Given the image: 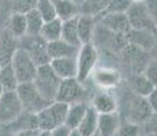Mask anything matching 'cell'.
I'll return each instance as SVG.
<instances>
[{
    "label": "cell",
    "mask_w": 157,
    "mask_h": 136,
    "mask_svg": "<svg viewBox=\"0 0 157 136\" xmlns=\"http://www.w3.org/2000/svg\"><path fill=\"white\" fill-rule=\"evenodd\" d=\"M117 98V110L120 109V119L123 121H128L132 124H138L142 125L146 121V119L149 117V114L152 113L149 105L146 102V98L141 95H137L135 93H132L131 90L126 89V95L123 97H116Z\"/></svg>",
    "instance_id": "obj_1"
},
{
    "label": "cell",
    "mask_w": 157,
    "mask_h": 136,
    "mask_svg": "<svg viewBox=\"0 0 157 136\" xmlns=\"http://www.w3.org/2000/svg\"><path fill=\"white\" fill-rule=\"evenodd\" d=\"M68 104L60 101H52L44 109H41L37 116V124L40 131H52L53 128L63 125L67 114Z\"/></svg>",
    "instance_id": "obj_2"
},
{
    "label": "cell",
    "mask_w": 157,
    "mask_h": 136,
    "mask_svg": "<svg viewBox=\"0 0 157 136\" xmlns=\"http://www.w3.org/2000/svg\"><path fill=\"white\" fill-rule=\"evenodd\" d=\"M60 80L62 79L55 74V71L49 65V63H47V64L38 65L37 74H36L33 83H34L36 89L38 90V93L47 101L52 102L56 98V93L57 89H59Z\"/></svg>",
    "instance_id": "obj_3"
},
{
    "label": "cell",
    "mask_w": 157,
    "mask_h": 136,
    "mask_svg": "<svg viewBox=\"0 0 157 136\" xmlns=\"http://www.w3.org/2000/svg\"><path fill=\"white\" fill-rule=\"evenodd\" d=\"M98 64V48L93 42L82 44L77 54V79L82 83L89 80L90 74Z\"/></svg>",
    "instance_id": "obj_4"
},
{
    "label": "cell",
    "mask_w": 157,
    "mask_h": 136,
    "mask_svg": "<svg viewBox=\"0 0 157 136\" xmlns=\"http://www.w3.org/2000/svg\"><path fill=\"white\" fill-rule=\"evenodd\" d=\"M15 91H17L18 97H19V101H21V104H22L23 110L29 112V113L37 114L41 109H44L49 104V101H47V99L38 93V90L36 89L33 82L18 83Z\"/></svg>",
    "instance_id": "obj_5"
},
{
    "label": "cell",
    "mask_w": 157,
    "mask_h": 136,
    "mask_svg": "<svg viewBox=\"0 0 157 136\" xmlns=\"http://www.w3.org/2000/svg\"><path fill=\"white\" fill-rule=\"evenodd\" d=\"M87 93L89 91L83 87L82 82H79L77 78H67L60 80L55 101L64 102L68 105L75 102H86Z\"/></svg>",
    "instance_id": "obj_6"
},
{
    "label": "cell",
    "mask_w": 157,
    "mask_h": 136,
    "mask_svg": "<svg viewBox=\"0 0 157 136\" xmlns=\"http://www.w3.org/2000/svg\"><path fill=\"white\" fill-rule=\"evenodd\" d=\"M10 64L15 72L18 83H25V82L34 80L38 65L33 61L32 57H30L22 48L18 46V49L15 50L13 59H11Z\"/></svg>",
    "instance_id": "obj_7"
},
{
    "label": "cell",
    "mask_w": 157,
    "mask_h": 136,
    "mask_svg": "<svg viewBox=\"0 0 157 136\" xmlns=\"http://www.w3.org/2000/svg\"><path fill=\"white\" fill-rule=\"evenodd\" d=\"M47 45L48 42L38 35H23L22 38L18 40V46L22 48L26 53L32 57V60L37 65H43L49 63V56L47 52Z\"/></svg>",
    "instance_id": "obj_8"
},
{
    "label": "cell",
    "mask_w": 157,
    "mask_h": 136,
    "mask_svg": "<svg viewBox=\"0 0 157 136\" xmlns=\"http://www.w3.org/2000/svg\"><path fill=\"white\" fill-rule=\"evenodd\" d=\"M126 15L128 18V22L131 29L137 30H153L155 29V23H153L150 14L147 11L146 3L145 0L141 2H132L130 7L126 11Z\"/></svg>",
    "instance_id": "obj_9"
},
{
    "label": "cell",
    "mask_w": 157,
    "mask_h": 136,
    "mask_svg": "<svg viewBox=\"0 0 157 136\" xmlns=\"http://www.w3.org/2000/svg\"><path fill=\"white\" fill-rule=\"evenodd\" d=\"M23 112L15 90L4 91L0 98V123H11Z\"/></svg>",
    "instance_id": "obj_10"
},
{
    "label": "cell",
    "mask_w": 157,
    "mask_h": 136,
    "mask_svg": "<svg viewBox=\"0 0 157 136\" xmlns=\"http://www.w3.org/2000/svg\"><path fill=\"white\" fill-rule=\"evenodd\" d=\"M89 79H92L93 83L101 89H113V87L119 86L120 80H122V75H120L119 69L116 68L97 67L96 65V68L90 74Z\"/></svg>",
    "instance_id": "obj_11"
},
{
    "label": "cell",
    "mask_w": 157,
    "mask_h": 136,
    "mask_svg": "<svg viewBox=\"0 0 157 136\" xmlns=\"http://www.w3.org/2000/svg\"><path fill=\"white\" fill-rule=\"evenodd\" d=\"M97 22L105 29L122 35H126L131 30L126 13H104L97 18Z\"/></svg>",
    "instance_id": "obj_12"
},
{
    "label": "cell",
    "mask_w": 157,
    "mask_h": 136,
    "mask_svg": "<svg viewBox=\"0 0 157 136\" xmlns=\"http://www.w3.org/2000/svg\"><path fill=\"white\" fill-rule=\"evenodd\" d=\"M79 46L71 45L64 40L59 38V40L51 41L47 45V52L49 56V61L52 59H60V57H77Z\"/></svg>",
    "instance_id": "obj_13"
},
{
    "label": "cell",
    "mask_w": 157,
    "mask_h": 136,
    "mask_svg": "<svg viewBox=\"0 0 157 136\" xmlns=\"http://www.w3.org/2000/svg\"><path fill=\"white\" fill-rule=\"evenodd\" d=\"M49 65L55 71L60 79L67 78H77V57H60L52 59Z\"/></svg>",
    "instance_id": "obj_14"
},
{
    "label": "cell",
    "mask_w": 157,
    "mask_h": 136,
    "mask_svg": "<svg viewBox=\"0 0 157 136\" xmlns=\"http://www.w3.org/2000/svg\"><path fill=\"white\" fill-rule=\"evenodd\" d=\"M92 105L97 113H113L117 112V98L111 91L102 90L92 98Z\"/></svg>",
    "instance_id": "obj_15"
},
{
    "label": "cell",
    "mask_w": 157,
    "mask_h": 136,
    "mask_svg": "<svg viewBox=\"0 0 157 136\" xmlns=\"http://www.w3.org/2000/svg\"><path fill=\"white\" fill-rule=\"evenodd\" d=\"M120 124H122V119H120L117 112H113V113H98L97 134L100 136H113Z\"/></svg>",
    "instance_id": "obj_16"
},
{
    "label": "cell",
    "mask_w": 157,
    "mask_h": 136,
    "mask_svg": "<svg viewBox=\"0 0 157 136\" xmlns=\"http://www.w3.org/2000/svg\"><path fill=\"white\" fill-rule=\"evenodd\" d=\"M17 49H18V40L13 37L4 27L0 31V63H2V65L10 64Z\"/></svg>",
    "instance_id": "obj_17"
},
{
    "label": "cell",
    "mask_w": 157,
    "mask_h": 136,
    "mask_svg": "<svg viewBox=\"0 0 157 136\" xmlns=\"http://www.w3.org/2000/svg\"><path fill=\"white\" fill-rule=\"evenodd\" d=\"M97 25V19L89 15L79 14L77 18V29H78V38L82 44L93 41V34H94V29Z\"/></svg>",
    "instance_id": "obj_18"
},
{
    "label": "cell",
    "mask_w": 157,
    "mask_h": 136,
    "mask_svg": "<svg viewBox=\"0 0 157 136\" xmlns=\"http://www.w3.org/2000/svg\"><path fill=\"white\" fill-rule=\"evenodd\" d=\"M127 42L149 52L153 45V30H137L131 29L126 34Z\"/></svg>",
    "instance_id": "obj_19"
},
{
    "label": "cell",
    "mask_w": 157,
    "mask_h": 136,
    "mask_svg": "<svg viewBox=\"0 0 157 136\" xmlns=\"http://www.w3.org/2000/svg\"><path fill=\"white\" fill-rule=\"evenodd\" d=\"M87 106H89L87 102H75V104L68 105L64 125L68 127L70 129H77L79 123L82 121L83 116H85Z\"/></svg>",
    "instance_id": "obj_20"
},
{
    "label": "cell",
    "mask_w": 157,
    "mask_h": 136,
    "mask_svg": "<svg viewBox=\"0 0 157 136\" xmlns=\"http://www.w3.org/2000/svg\"><path fill=\"white\" fill-rule=\"evenodd\" d=\"M97 121H98V113L96 112V109L89 104L85 116H83L82 121L78 125L77 131L82 136H92L93 134L97 132Z\"/></svg>",
    "instance_id": "obj_21"
},
{
    "label": "cell",
    "mask_w": 157,
    "mask_h": 136,
    "mask_svg": "<svg viewBox=\"0 0 157 136\" xmlns=\"http://www.w3.org/2000/svg\"><path fill=\"white\" fill-rule=\"evenodd\" d=\"M6 29L13 37L17 40L22 38L23 35H26V18L25 14L19 13H11L8 17L7 22H6Z\"/></svg>",
    "instance_id": "obj_22"
},
{
    "label": "cell",
    "mask_w": 157,
    "mask_h": 136,
    "mask_svg": "<svg viewBox=\"0 0 157 136\" xmlns=\"http://www.w3.org/2000/svg\"><path fill=\"white\" fill-rule=\"evenodd\" d=\"M127 86H128V89L131 90L132 93H135L137 95H141V97H146L153 90L152 83H150V82L144 76L142 72L130 75Z\"/></svg>",
    "instance_id": "obj_23"
},
{
    "label": "cell",
    "mask_w": 157,
    "mask_h": 136,
    "mask_svg": "<svg viewBox=\"0 0 157 136\" xmlns=\"http://www.w3.org/2000/svg\"><path fill=\"white\" fill-rule=\"evenodd\" d=\"M108 2L109 0H83L82 4L79 6V14L89 15L97 19L107 11Z\"/></svg>",
    "instance_id": "obj_24"
},
{
    "label": "cell",
    "mask_w": 157,
    "mask_h": 136,
    "mask_svg": "<svg viewBox=\"0 0 157 136\" xmlns=\"http://www.w3.org/2000/svg\"><path fill=\"white\" fill-rule=\"evenodd\" d=\"M77 18L74 17L71 19L63 20L62 23V35L60 38L64 40L66 42L71 45H75V46H81V41L78 38V29H77Z\"/></svg>",
    "instance_id": "obj_25"
},
{
    "label": "cell",
    "mask_w": 157,
    "mask_h": 136,
    "mask_svg": "<svg viewBox=\"0 0 157 136\" xmlns=\"http://www.w3.org/2000/svg\"><path fill=\"white\" fill-rule=\"evenodd\" d=\"M56 8V17L60 20H67L79 15V8L71 0H53Z\"/></svg>",
    "instance_id": "obj_26"
},
{
    "label": "cell",
    "mask_w": 157,
    "mask_h": 136,
    "mask_svg": "<svg viewBox=\"0 0 157 136\" xmlns=\"http://www.w3.org/2000/svg\"><path fill=\"white\" fill-rule=\"evenodd\" d=\"M62 23H63V20H60L59 18H55V19H52V20H48V22H44L43 27H41L40 35L47 42L59 40L60 35H62Z\"/></svg>",
    "instance_id": "obj_27"
},
{
    "label": "cell",
    "mask_w": 157,
    "mask_h": 136,
    "mask_svg": "<svg viewBox=\"0 0 157 136\" xmlns=\"http://www.w3.org/2000/svg\"><path fill=\"white\" fill-rule=\"evenodd\" d=\"M26 18V34L29 35H38L41 31V27L44 25V20L41 18V15L38 14V11L36 8L28 11L25 14Z\"/></svg>",
    "instance_id": "obj_28"
},
{
    "label": "cell",
    "mask_w": 157,
    "mask_h": 136,
    "mask_svg": "<svg viewBox=\"0 0 157 136\" xmlns=\"http://www.w3.org/2000/svg\"><path fill=\"white\" fill-rule=\"evenodd\" d=\"M0 84L4 89V91H11V90L17 89L18 80L11 64L2 65V68H0Z\"/></svg>",
    "instance_id": "obj_29"
},
{
    "label": "cell",
    "mask_w": 157,
    "mask_h": 136,
    "mask_svg": "<svg viewBox=\"0 0 157 136\" xmlns=\"http://www.w3.org/2000/svg\"><path fill=\"white\" fill-rule=\"evenodd\" d=\"M36 10L41 15L44 22L55 19L56 17V8H55V2L53 0H38L36 4Z\"/></svg>",
    "instance_id": "obj_30"
},
{
    "label": "cell",
    "mask_w": 157,
    "mask_h": 136,
    "mask_svg": "<svg viewBox=\"0 0 157 136\" xmlns=\"http://www.w3.org/2000/svg\"><path fill=\"white\" fill-rule=\"evenodd\" d=\"M37 2L38 0H8L11 13H19V14H26L28 11L36 8Z\"/></svg>",
    "instance_id": "obj_31"
},
{
    "label": "cell",
    "mask_w": 157,
    "mask_h": 136,
    "mask_svg": "<svg viewBox=\"0 0 157 136\" xmlns=\"http://www.w3.org/2000/svg\"><path fill=\"white\" fill-rule=\"evenodd\" d=\"M141 134H142V127L141 125L123 121L113 136H141Z\"/></svg>",
    "instance_id": "obj_32"
},
{
    "label": "cell",
    "mask_w": 157,
    "mask_h": 136,
    "mask_svg": "<svg viewBox=\"0 0 157 136\" xmlns=\"http://www.w3.org/2000/svg\"><path fill=\"white\" fill-rule=\"evenodd\" d=\"M144 76L152 83L153 87H157V60L150 59L142 71Z\"/></svg>",
    "instance_id": "obj_33"
},
{
    "label": "cell",
    "mask_w": 157,
    "mask_h": 136,
    "mask_svg": "<svg viewBox=\"0 0 157 136\" xmlns=\"http://www.w3.org/2000/svg\"><path fill=\"white\" fill-rule=\"evenodd\" d=\"M132 0H109L105 13H126Z\"/></svg>",
    "instance_id": "obj_34"
},
{
    "label": "cell",
    "mask_w": 157,
    "mask_h": 136,
    "mask_svg": "<svg viewBox=\"0 0 157 136\" xmlns=\"http://www.w3.org/2000/svg\"><path fill=\"white\" fill-rule=\"evenodd\" d=\"M141 127H142L144 132H149V134L157 135V112H152V113L149 114V117L146 119V121Z\"/></svg>",
    "instance_id": "obj_35"
},
{
    "label": "cell",
    "mask_w": 157,
    "mask_h": 136,
    "mask_svg": "<svg viewBox=\"0 0 157 136\" xmlns=\"http://www.w3.org/2000/svg\"><path fill=\"white\" fill-rule=\"evenodd\" d=\"M145 3H146V7L150 14V18H152L155 26L157 27V0H145Z\"/></svg>",
    "instance_id": "obj_36"
},
{
    "label": "cell",
    "mask_w": 157,
    "mask_h": 136,
    "mask_svg": "<svg viewBox=\"0 0 157 136\" xmlns=\"http://www.w3.org/2000/svg\"><path fill=\"white\" fill-rule=\"evenodd\" d=\"M145 98H146V102H147V105H149L150 110L157 112V87H153V90L145 97Z\"/></svg>",
    "instance_id": "obj_37"
},
{
    "label": "cell",
    "mask_w": 157,
    "mask_h": 136,
    "mask_svg": "<svg viewBox=\"0 0 157 136\" xmlns=\"http://www.w3.org/2000/svg\"><path fill=\"white\" fill-rule=\"evenodd\" d=\"M70 132H71V129L63 124V125H59L56 128H53L52 131H49V136H68Z\"/></svg>",
    "instance_id": "obj_38"
},
{
    "label": "cell",
    "mask_w": 157,
    "mask_h": 136,
    "mask_svg": "<svg viewBox=\"0 0 157 136\" xmlns=\"http://www.w3.org/2000/svg\"><path fill=\"white\" fill-rule=\"evenodd\" d=\"M40 135V129L38 128H28V129H21L14 134V136H38Z\"/></svg>",
    "instance_id": "obj_39"
},
{
    "label": "cell",
    "mask_w": 157,
    "mask_h": 136,
    "mask_svg": "<svg viewBox=\"0 0 157 136\" xmlns=\"http://www.w3.org/2000/svg\"><path fill=\"white\" fill-rule=\"evenodd\" d=\"M14 129L10 123H0V136H14Z\"/></svg>",
    "instance_id": "obj_40"
},
{
    "label": "cell",
    "mask_w": 157,
    "mask_h": 136,
    "mask_svg": "<svg viewBox=\"0 0 157 136\" xmlns=\"http://www.w3.org/2000/svg\"><path fill=\"white\" fill-rule=\"evenodd\" d=\"M149 54L152 59L157 60V27L153 29V45H152V49L149 50Z\"/></svg>",
    "instance_id": "obj_41"
},
{
    "label": "cell",
    "mask_w": 157,
    "mask_h": 136,
    "mask_svg": "<svg viewBox=\"0 0 157 136\" xmlns=\"http://www.w3.org/2000/svg\"><path fill=\"white\" fill-rule=\"evenodd\" d=\"M68 136H82V135H81L77 129H71V132H70V135H68Z\"/></svg>",
    "instance_id": "obj_42"
},
{
    "label": "cell",
    "mask_w": 157,
    "mask_h": 136,
    "mask_svg": "<svg viewBox=\"0 0 157 136\" xmlns=\"http://www.w3.org/2000/svg\"><path fill=\"white\" fill-rule=\"evenodd\" d=\"M71 2H72V3H74V4H75V6H78V8H79V6H81V4H82V2H83V0H71Z\"/></svg>",
    "instance_id": "obj_43"
},
{
    "label": "cell",
    "mask_w": 157,
    "mask_h": 136,
    "mask_svg": "<svg viewBox=\"0 0 157 136\" xmlns=\"http://www.w3.org/2000/svg\"><path fill=\"white\" fill-rule=\"evenodd\" d=\"M141 136H157V135H155V134H149V132H144V131H142Z\"/></svg>",
    "instance_id": "obj_44"
},
{
    "label": "cell",
    "mask_w": 157,
    "mask_h": 136,
    "mask_svg": "<svg viewBox=\"0 0 157 136\" xmlns=\"http://www.w3.org/2000/svg\"><path fill=\"white\" fill-rule=\"evenodd\" d=\"M3 93H4V89H3V87H2V84H0V98H2Z\"/></svg>",
    "instance_id": "obj_45"
},
{
    "label": "cell",
    "mask_w": 157,
    "mask_h": 136,
    "mask_svg": "<svg viewBox=\"0 0 157 136\" xmlns=\"http://www.w3.org/2000/svg\"><path fill=\"white\" fill-rule=\"evenodd\" d=\"M92 136H100V135H98V134H97V132H96V134H93Z\"/></svg>",
    "instance_id": "obj_46"
},
{
    "label": "cell",
    "mask_w": 157,
    "mask_h": 136,
    "mask_svg": "<svg viewBox=\"0 0 157 136\" xmlns=\"http://www.w3.org/2000/svg\"><path fill=\"white\" fill-rule=\"evenodd\" d=\"M132 2H141V0H132Z\"/></svg>",
    "instance_id": "obj_47"
},
{
    "label": "cell",
    "mask_w": 157,
    "mask_h": 136,
    "mask_svg": "<svg viewBox=\"0 0 157 136\" xmlns=\"http://www.w3.org/2000/svg\"><path fill=\"white\" fill-rule=\"evenodd\" d=\"M0 68H2V63H0Z\"/></svg>",
    "instance_id": "obj_48"
}]
</instances>
